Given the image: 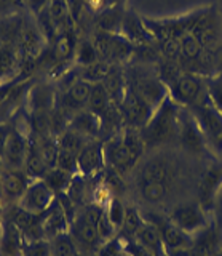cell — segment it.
Listing matches in <instances>:
<instances>
[{"label": "cell", "mask_w": 222, "mask_h": 256, "mask_svg": "<svg viewBox=\"0 0 222 256\" xmlns=\"http://www.w3.org/2000/svg\"><path fill=\"white\" fill-rule=\"evenodd\" d=\"M146 222L144 216L139 212L138 206L134 205H126V213H125V221L123 226L120 229V234L123 238H134V236L138 234V230L142 228V224Z\"/></svg>", "instance_id": "cell-28"}, {"label": "cell", "mask_w": 222, "mask_h": 256, "mask_svg": "<svg viewBox=\"0 0 222 256\" xmlns=\"http://www.w3.org/2000/svg\"><path fill=\"white\" fill-rule=\"evenodd\" d=\"M106 90L109 93V98L112 101V104L118 108L122 104L125 93H126V86H128V82H126V72L123 68H120V64H112L109 69V74L106 76V78L102 80Z\"/></svg>", "instance_id": "cell-22"}, {"label": "cell", "mask_w": 222, "mask_h": 256, "mask_svg": "<svg viewBox=\"0 0 222 256\" xmlns=\"http://www.w3.org/2000/svg\"><path fill=\"white\" fill-rule=\"evenodd\" d=\"M214 256H222V246L219 248V250H218L216 253H214Z\"/></svg>", "instance_id": "cell-46"}, {"label": "cell", "mask_w": 222, "mask_h": 256, "mask_svg": "<svg viewBox=\"0 0 222 256\" xmlns=\"http://www.w3.org/2000/svg\"><path fill=\"white\" fill-rule=\"evenodd\" d=\"M54 200H56V194L50 189L45 180L40 178L30 181L29 188L19 198L18 205L29 213L42 214L54 204Z\"/></svg>", "instance_id": "cell-9"}, {"label": "cell", "mask_w": 222, "mask_h": 256, "mask_svg": "<svg viewBox=\"0 0 222 256\" xmlns=\"http://www.w3.org/2000/svg\"><path fill=\"white\" fill-rule=\"evenodd\" d=\"M91 88H93V84L78 78L77 82H74L67 88V90L58 93L56 106H59L66 114L70 116V118H72V116L86 109V106H88Z\"/></svg>", "instance_id": "cell-12"}, {"label": "cell", "mask_w": 222, "mask_h": 256, "mask_svg": "<svg viewBox=\"0 0 222 256\" xmlns=\"http://www.w3.org/2000/svg\"><path fill=\"white\" fill-rule=\"evenodd\" d=\"M178 180V166L165 156H152L134 168V188L146 204L158 205L168 200Z\"/></svg>", "instance_id": "cell-1"}, {"label": "cell", "mask_w": 222, "mask_h": 256, "mask_svg": "<svg viewBox=\"0 0 222 256\" xmlns=\"http://www.w3.org/2000/svg\"><path fill=\"white\" fill-rule=\"evenodd\" d=\"M178 140L181 142V146L194 156H205L210 152V146L208 141H206L205 133L202 132V128L198 125L194 114L187 108H182L181 110Z\"/></svg>", "instance_id": "cell-7"}, {"label": "cell", "mask_w": 222, "mask_h": 256, "mask_svg": "<svg viewBox=\"0 0 222 256\" xmlns=\"http://www.w3.org/2000/svg\"><path fill=\"white\" fill-rule=\"evenodd\" d=\"M26 240L11 220L5 218L0 228V256H24Z\"/></svg>", "instance_id": "cell-17"}, {"label": "cell", "mask_w": 222, "mask_h": 256, "mask_svg": "<svg viewBox=\"0 0 222 256\" xmlns=\"http://www.w3.org/2000/svg\"><path fill=\"white\" fill-rule=\"evenodd\" d=\"M115 106V104H112V101H110L109 98V93L106 90V86L102 82L99 84H93V88H91V94H90V100H88V106H86V109L94 112L96 116H102L106 114V112Z\"/></svg>", "instance_id": "cell-27"}, {"label": "cell", "mask_w": 222, "mask_h": 256, "mask_svg": "<svg viewBox=\"0 0 222 256\" xmlns=\"http://www.w3.org/2000/svg\"><path fill=\"white\" fill-rule=\"evenodd\" d=\"M96 229H98V234H99V237H101L102 242H107V240L114 238V237L118 234L117 228L112 224V221L109 220V216H107L106 212H104V214H102L101 218H99V221H98V224H96Z\"/></svg>", "instance_id": "cell-38"}, {"label": "cell", "mask_w": 222, "mask_h": 256, "mask_svg": "<svg viewBox=\"0 0 222 256\" xmlns=\"http://www.w3.org/2000/svg\"><path fill=\"white\" fill-rule=\"evenodd\" d=\"M77 157H78L77 154H72V152L59 149L56 166L61 168V170L70 173V174H77L78 173V160H77Z\"/></svg>", "instance_id": "cell-36"}, {"label": "cell", "mask_w": 222, "mask_h": 256, "mask_svg": "<svg viewBox=\"0 0 222 256\" xmlns=\"http://www.w3.org/2000/svg\"><path fill=\"white\" fill-rule=\"evenodd\" d=\"M99 54L96 46H94L91 38H83L78 40L77 48H75V56H74V64L75 66H88V64L98 62Z\"/></svg>", "instance_id": "cell-30"}, {"label": "cell", "mask_w": 222, "mask_h": 256, "mask_svg": "<svg viewBox=\"0 0 222 256\" xmlns=\"http://www.w3.org/2000/svg\"><path fill=\"white\" fill-rule=\"evenodd\" d=\"M48 13L54 24V29L58 32V37L61 34H64V32L74 29L75 21L72 18V13H70L67 0H50Z\"/></svg>", "instance_id": "cell-24"}, {"label": "cell", "mask_w": 222, "mask_h": 256, "mask_svg": "<svg viewBox=\"0 0 222 256\" xmlns=\"http://www.w3.org/2000/svg\"><path fill=\"white\" fill-rule=\"evenodd\" d=\"M120 256H128V254H126V253H125V250H123V253H122Z\"/></svg>", "instance_id": "cell-47"}, {"label": "cell", "mask_w": 222, "mask_h": 256, "mask_svg": "<svg viewBox=\"0 0 222 256\" xmlns=\"http://www.w3.org/2000/svg\"><path fill=\"white\" fill-rule=\"evenodd\" d=\"M125 13H126L125 4L106 6L104 10L99 12L96 14V18H94V26H96L94 29L106 30V32H118V34H120Z\"/></svg>", "instance_id": "cell-23"}, {"label": "cell", "mask_w": 222, "mask_h": 256, "mask_svg": "<svg viewBox=\"0 0 222 256\" xmlns=\"http://www.w3.org/2000/svg\"><path fill=\"white\" fill-rule=\"evenodd\" d=\"M24 172L29 174L30 180H40L46 174V172H48V166H46L43 162L42 154H40V148H38V141L34 134L29 136Z\"/></svg>", "instance_id": "cell-25"}, {"label": "cell", "mask_w": 222, "mask_h": 256, "mask_svg": "<svg viewBox=\"0 0 222 256\" xmlns=\"http://www.w3.org/2000/svg\"><path fill=\"white\" fill-rule=\"evenodd\" d=\"M21 74L19 52L10 44H0V85L18 80ZM22 80V78H21Z\"/></svg>", "instance_id": "cell-20"}, {"label": "cell", "mask_w": 222, "mask_h": 256, "mask_svg": "<svg viewBox=\"0 0 222 256\" xmlns=\"http://www.w3.org/2000/svg\"><path fill=\"white\" fill-rule=\"evenodd\" d=\"M58 146L61 150H67V152H72V154H77L83 149V146L90 140L85 138L83 134H80L78 132L72 130V128H67V130L58 136Z\"/></svg>", "instance_id": "cell-32"}, {"label": "cell", "mask_w": 222, "mask_h": 256, "mask_svg": "<svg viewBox=\"0 0 222 256\" xmlns=\"http://www.w3.org/2000/svg\"><path fill=\"white\" fill-rule=\"evenodd\" d=\"M134 240L139 242L141 245H144L154 256H166L163 242L160 238V234H158V229L152 222L146 221L142 224V228L138 230V234L134 236Z\"/></svg>", "instance_id": "cell-26"}, {"label": "cell", "mask_w": 222, "mask_h": 256, "mask_svg": "<svg viewBox=\"0 0 222 256\" xmlns=\"http://www.w3.org/2000/svg\"><path fill=\"white\" fill-rule=\"evenodd\" d=\"M182 106L174 102L170 94L160 106H158L149 122L141 128V136L146 142V148H158L173 140H178L179 122H181Z\"/></svg>", "instance_id": "cell-3"}, {"label": "cell", "mask_w": 222, "mask_h": 256, "mask_svg": "<svg viewBox=\"0 0 222 256\" xmlns=\"http://www.w3.org/2000/svg\"><path fill=\"white\" fill-rule=\"evenodd\" d=\"M166 256H192V254H190V248H187V250H178V252H171V253H168Z\"/></svg>", "instance_id": "cell-44"}, {"label": "cell", "mask_w": 222, "mask_h": 256, "mask_svg": "<svg viewBox=\"0 0 222 256\" xmlns=\"http://www.w3.org/2000/svg\"><path fill=\"white\" fill-rule=\"evenodd\" d=\"M91 40L98 50L99 60L107 64L130 62L134 48H136L128 38H125L118 32H106L94 29Z\"/></svg>", "instance_id": "cell-4"}, {"label": "cell", "mask_w": 222, "mask_h": 256, "mask_svg": "<svg viewBox=\"0 0 222 256\" xmlns=\"http://www.w3.org/2000/svg\"><path fill=\"white\" fill-rule=\"evenodd\" d=\"M78 173L93 178L99 176L106 170V157H104V141L90 140L83 149L78 152Z\"/></svg>", "instance_id": "cell-11"}, {"label": "cell", "mask_w": 222, "mask_h": 256, "mask_svg": "<svg viewBox=\"0 0 222 256\" xmlns=\"http://www.w3.org/2000/svg\"><path fill=\"white\" fill-rule=\"evenodd\" d=\"M123 250L128 256H154L144 245H141L134 238H123Z\"/></svg>", "instance_id": "cell-39"}, {"label": "cell", "mask_w": 222, "mask_h": 256, "mask_svg": "<svg viewBox=\"0 0 222 256\" xmlns=\"http://www.w3.org/2000/svg\"><path fill=\"white\" fill-rule=\"evenodd\" d=\"M214 212H218L219 216L222 218V188H221L219 194H218V198H216V210H214Z\"/></svg>", "instance_id": "cell-43"}, {"label": "cell", "mask_w": 222, "mask_h": 256, "mask_svg": "<svg viewBox=\"0 0 222 256\" xmlns=\"http://www.w3.org/2000/svg\"><path fill=\"white\" fill-rule=\"evenodd\" d=\"M222 188V160H214L205 168L197 184V202L203 210L213 214L216 210V198Z\"/></svg>", "instance_id": "cell-6"}, {"label": "cell", "mask_w": 222, "mask_h": 256, "mask_svg": "<svg viewBox=\"0 0 222 256\" xmlns=\"http://www.w3.org/2000/svg\"><path fill=\"white\" fill-rule=\"evenodd\" d=\"M29 174L24 170H2L0 172V194L2 202L5 200L8 205H14L26 192L30 184ZM6 205V206H8Z\"/></svg>", "instance_id": "cell-13"}, {"label": "cell", "mask_w": 222, "mask_h": 256, "mask_svg": "<svg viewBox=\"0 0 222 256\" xmlns=\"http://www.w3.org/2000/svg\"><path fill=\"white\" fill-rule=\"evenodd\" d=\"M120 34L125 38H128L134 46L157 44L154 36L150 34V30L146 26L144 16H139L134 10H126L123 22H122Z\"/></svg>", "instance_id": "cell-15"}, {"label": "cell", "mask_w": 222, "mask_h": 256, "mask_svg": "<svg viewBox=\"0 0 222 256\" xmlns=\"http://www.w3.org/2000/svg\"><path fill=\"white\" fill-rule=\"evenodd\" d=\"M29 136L13 128L2 156L3 170H24L26 156H27Z\"/></svg>", "instance_id": "cell-14"}, {"label": "cell", "mask_w": 222, "mask_h": 256, "mask_svg": "<svg viewBox=\"0 0 222 256\" xmlns=\"http://www.w3.org/2000/svg\"><path fill=\"white\" fill-rule=\"evenodd\" d=\"M30 86H32L30 78L21 80L2 100V102H0V124H8V120L18 114L21 104L26 102L27 100V93L30 90Z\"/></svg>", "instance_id": "cell-18"}, {"label": "cell", "mask_w": 222, "mask_h": 256, "mask_svg": "<svg viewBox=\"0 0 222 256\" xmlns=\"http://www.w3.org/2000/svg\"><path fill=\"white\" fill-rule=\"evenodd\" d=\"M144 220L152 222L154 226L158 229V234L163 242L165 253L168 254L171 252H178V250H187V248H192L194 245V236L187 234L182 229H179L176 224H174L168 216H162L152 212L142 213Z\"/></svg>", "instance_id": "cell-5"}, {"label": "cell", "mask_w": 222, "mask_h": 256, "mask_svg": "<svg viewBox=\"0 0 222 256\" xmlns=\"http://www.w3.org/2000/svg\"><path fill=\"white\" fill-rule=\"evenodd\" d=\"M106 213L109 216V220L112 221V224L117 228V230L120 232L123 221H125V213H126V205L123 204V200L120 197L114 196L106 206Z\"/></svg>", "instance_id": "cell-35"}, {"label": "cell", "mask_w": 222, "mask_h": 256, "mask_svg": "<svg viewBox=\"0 0 222 256\" xmlns=\"http://www.w3.org/2000/svg\"><path fill=\"white\" fill-rule=\"evenodd\" d=\"M146 149L139 128L123 126L120 132L104 141L106 166L120 176H126L138 166Z\"/></svg>", "instance_id": "cell-2"}, {"label": "cell", "mask_w": 222, "mask_h": 256, "mask_svg": "<svg viewBox=\"0 0 222 256\" xmlns=\"http://www.w3.org/2000/svg\"><path fill=\"white\" fill-rule=\"evenodd\" d=\"M206 86H208V96L211 104L222 116V69L218 76L206 77Z\"/></svg>", "instance_id": "cell-34"}, {"label": "cell", "mask_w": 222, "mask_h": 256, "mask_svg": "<svg viewBox=\"0 0 222 256\" xmlns=\"http://www.w3.org/2000/svg\"><path fill=\"white\" fill-rule=\"evenodd\" d=\"M78 246L69 232H62L50 240V256H74Z\"/></svg>", "instance_id": "cell-31"}, {"label": "cell", "mask_w": 222, "mask_h": 256, "mask_svg": "<svg viewBox=\"0 0 222 256\" xmlns=\"http://www.w3.org/2000/svg\"><path fill=\"white\" fill-rule=\"evenodd\" d=\"M22 6H26L24 0H0V16L18 13Z\"/></svg>", "instance_id": "cell-40"}, {"label": "cell", "mask_w": 222, "mask_h": 256, "mask_svg": "<svg viewBox=\"0 0 222 256\" xmlns=\"http://www.w3.org/2000/svg\"><path fill=\"white\" fill-rule=\"evenodd\" d=\"M123 253V238L120 234H117L114 238L104 242L99 250L96 252V256H120Z\"/></svg>", "instance_id": "cell-37"}, {"label": "cell", "mask_w": 222, "mask_h": 256, "mask_svg": "<svg viewBox=\"0 0 222 256\" xmlns=\"http://www.w3.org/2000/svg\"><path fill=\"white\" fill-rule=\"evenodd\" d=\"M168 218L176 224L179 229L190 236H197L206 226H210V214L206 213L198 202L179 204L170 212Z\"/></svg>", "instance_id": "cell-8"}, {"label": "cell", "mask_w": 222, "mask_h": 256, "mask_svg": "<svg viewBox=\"0 0 222 256\" xmlns=\"http://www.w3.org/2000/svg\"><path fill=\"white\" fill-rule=\"evenodd\" d=\"M74 176L75 174H70L64 170H61V168L54 166V168H51V170L46 172L43 180L46 184H48L50 189L54 192V194L59 196V194H64V192L69 189L70 182H72V180H74Z\"/></svg>", "instance_id": "cell-29"}, {"label": "cell", "mask_w": 222, "mask_h": 256, "mask_svg": "<svg viewBox=\"0 0 222 256\" xmlns=\"http://www.w3.org/2000/svg\"><path fill=\"white\" fill-rule=\"evenodd\" d=\"M56 101H58V92L54 90V86L48 84L30 86L26 100L29 112L32 116L50 114L54 109V106H56Z\"/></svg>", "instance_id": "cell-16"}, {"label": "cell", "mask_w": 222, "mask_h": 256, "mask_svg": "<svg viewBox=\"0 0 222 256\" xmlns=\"http://www.w3.org/2000/svg\"><path fill=\"white\" fill-rule=\"evenodd\" d=\"M69 234L72 236L78 250L85 254L96 253L99 250V246L104 244L98 234L96 224H93L91 221L86 220L80 212L75 214V218L70 222Z\"/></svg>", "instance_id": "cell-10"}, {"label": "cell", "mask_w": 222, "mask_h": 256, "mask_svg": "<svg viewBox=\"0 0 222 256\" xmlns=\"http://www.w3.org/2000/svg\"><path fill=\"white\" fill-rule=\"evenodd\" d=\"M117 4H125V0H106V5L110 6V5H117Z\"/></svg>", "instance_id": "cell-45"}, {"label": "cell", "mask_w": 222, "mask_h": 256, "mask_svg": "<svg viewBox=\"0 0 222 256\" xmlns=\"http://www.w3.org/2000/svg\"><path fill=\"white\" fill-rule=\"evenodd\" d=\"M11 132H13V126L10 124H0V165H2V156H3L6 141H8Z\"/></svg>", "instance_id": "cell-41"}, {"label": "cell", "mask_w": 222, "mask_h": 256, "mask_svg": "<svg viewBox=\"0 0 222 256\" xmlns=\"http://www.w3.org/2000/svg\"><path fill=\"white\" fill-rule=\"evenodd\" d=\"M69 128L78 132L88 140H98L102 130L101 117L88 109H83L80 112H77L75 116H72V118H70V122H69Z\"/></svg>", "instance_id": "cell-21"}, {"label": "cell", "mask_w": 222, "mask_h": 256, "mask_svg": "<svg viewBox=\"0 0 222 256\" xmlns=\"http://www.w3.org/2000/svg\"><path fill=\"white\" fill-rule=\"evenodd\" d=\"M112 64H107L104 61H98L88 64V66H78V74L82 80H86L90 84H99L109 74V69Z\"/></svg>", "instance_id": "cell-33"}, {"label": "cell", "mask_w": 222, "mask_h": 256, "mask_svg": "<svg viewBox=\"0 0 222 256\" xmlns=\"http://www.w3.org/2000/svg\"><path fill=\"white\" fill-rule=\"evenodd\" d=\"M48 4H50V0H24L26 8L34 16H37L40 12H43L45 8L48 6Z\"/></svg>", "instance_id": "cell-42"}, {"label": "cell", "mask_w": 222, "mask_h": 256, "mask_svg": "<svg viewBox=\"0 0 222 256\" xmlns=\"http://www.w3.org/2000/svg\"><path fill=\"white\" fill-rule=\"evenodd\" d=\"M69 226H70V221L56 197L54 204L43 213V221H42L43 236L46 240H51L56 236L62 234V232H69Z\"/></svg>", "instance_id": "cell-19"}]
</instances>
